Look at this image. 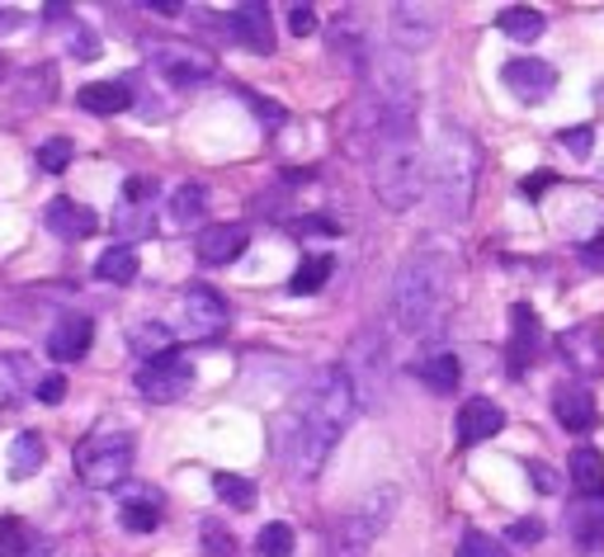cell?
I'll return each mask as SVG.
<instances>
[{"instance_id": "1", "label": "cell", "mask_w": 604, "mask_h": 557, "mask_svg": "<svg viewBox=\"0 0 604 557\" xmlns=\"http://www.w3.org/2000/svg\"><path fill=\"white\" fill-rule=\"evenodd\" d=\"M369 137H373V189L392 213H406L425 194V156L416 142V114L396 109H369Z\"/></svg>"}, {"instance_id": "2", "label": "cell", "mask_w": 604, "mask_h": 557, "mask_svg": "<svg viewBox=\"0 0 604 557\" xmlns=\"http://www.w3.org/2000/svg\"><path fill=\"white\" fill-rule=\"evenodd\" d=\"M454 298V260L444 250H416L392 279V316L406 336H435L449 316Z\"/></svg>"}, {"instance_id": "3", "label": "cell", "mask_w": 604, "mask_h": 557, "mask_svg": "<svg viewBox=\"0 0 604 557\" xmlns=\"http://www.w3.org/2000/svg\"><path fill=\"white\" fill-rule=\"evenodd\" d=\"M477 142L449 123V129L439 133L430 161H425V185H430V199L444 222H463L468 209H472V189H477Z\"/></svg>"}, {"instance_id": "4", "label": "cell", "mask_w": 604, "mask_h": 557, "mask_svg": "<svg viewBox=\"0 0 604 557\" xmlns=\"http://www.w3.org/2000/svg\"><path fill=\"white\" fill-rule=\"evenodd\" d=\"M133 468V439L123 430H94L76 444V477L94 491H109L119 487Z\"/></svg>"}, {"instance_id": "5", "label": "cell", "mask_w": 604, "mask_h": 557, "mask_svg": "<svg viewBox=\"0 0 604 557\" xmlns=\"http://www.w3.org/2000/svg\"><path fill=\"white\" fill-rule=\"evenodd\" d=\"M133 383H137V392L147 397V402H156V406L180 402V397L194 388V364H189L180 349H166V355L137 364V378H133Z\"/></svg>"}, {"instance_id": "6", "label": "cell", "mask_w": 604, "mask_h": 557, "mask_svg": "<svg viewBox=\"0 0 604 557\" xmlns=\"http://www.w3.org/2000/svg\"><path fill=\"white\" fill-rule=\"evenodd\" d=\"M396 501H402V497H396V487H378V491H369V497L355 501V505H349V511H345V520H340V534H345L355 548L373 544V538L388 530V520L396 515Z\"/></svg>"}, {"instance_id": "7", "label": "cell", "mask_w": 604, "mask_h": 557, "mask_svg": "<svg viewBox=\"0 0 604 557\" xmlns=\"http://www.w3.org/2000/svg\"><path fill=\"white\" fill-rule=\"evenodd\" d=\"M501 81H505V90H511L515 100L544 104L548 94L558 90V71H552L548 62H538V57H515V62H505V67H501Z\"/></svg>"}, {"instance_id": "8", "label": "cell", "mask_w": 604, "mask_h": 557, "mask_svg": "<svg viewBox=\"0 0 604 557\" xmlns=\"http://www.w3.org/2000/svg\"><path fill=\"white\" fill-rule=\"evenodd\" d=\"M227 322H232V308H227V298H222L217 289H209V283H194V289L184 293V326H189V336L209 341V336H217V331H227Z\"/></svg>"}, {"instance_id": "9", "label": "cell", "mask_w": 604, "mask_h": 557, "mask_svg": "<svg viewBox=\"0 0 604 557\" xmlns=\"http://www.w3.org/2000/svg\"><path fill=\"white\" fill-rule=\"evenodd\" d=\"M152 62L175 90H189V86H199L213 76V57L203 53V47H156Z\"/></svg>"}, {"instance_id": "10", "label": "cell", "mask_w": 604, "mask_h": 557, "mask_svg": "<svg viewBox=\"0 0 604 557\" xmlns=\"http://www.w3.org/2000/svg\"><path fill=\"white\" fill-rule=\"evenodd\" d=\"M227 38L242 43L246 53L269 57V53H275V20H269L265 5H236L227 14Z\"/></svg>"}, {"instance_id": "11", "label": "cell", "mask_w": 604, "mask_h": 557, "mask_svg": "<svg viewBox=\"0 0 604 557\" xmlns=\"http://www.w3.org/2000/svg\"><path fill=\"white\" fill-rule=\"evenodd\" d=\"M246 246H250V232L242 227V222H213V227L199 232L194 256L203 265H232V260L246 256Z\"/></svg>"}, {"instance_id": "12", "label": "cell", "mask_w": 604, "mask_h": 557, "mask_svg": "<svg viewBox=\"0 0 604 557\" xmlns=\"http://www.w3.org/2000/svg\"><path fill=\"white\" fill-rule=\"evenodd\" d=\"M43 227L53 232V236H61V242H86V236L100 227V218H94V209H86V203L57 194V199L43 209Z\"/></svg>"}, {"instance_id": "13", "label": "cell", "mask_w": 604, "mask_h": 557, "mask_svg": "<svg viewBox=\"0 0 604 557\" xmlns=\"http://www.w3.org/2000/svg\"><path fill=\"white\" fill-rule=\"evenodd\" d=\"M90 341H94V322L81 312H67L61 322L53 326V336H47V355L57 364H76L90 355Z\"/></svg>"}, {"instance_id": "14", "label": "cell", "mask_w": 604, "mask_h": 557, "mask_svg": "<svg viewBox=\"0 0 604 557\" xmlns=\"http://www.w3.org/2000/svg\"><path fill=\"white\" fill-rule=\"evenodd\" d=\"M505 430V411L491 402V397H472V402H463V411H458V444H482V439H496Z\"/></svg>"}, {"instance_id": "15", "label": "cell", "mask_w": 604, "mask_h": 557, "mask_svg": "<svg viewBox=\"0 0 604 557\" xmlns=\"http://www.w3.org/2000/svg\"><path fill=\"white\" fill-rule=\"evenodd\" d=\"M392 38H396V53H421V47L435 38V10L392 5Z\"/></svg>"}, {"instance_id": "16", "label": "cell", "mask_w": 604, "mask_h": 557, "mask_svg": "<svg viewBox=\"0 0 604 557\" xmlns=\"http://www.w3.org/2000/svg\"><path fill=\"white\" fill-rule=\"evenodd\" d=\"M552 411H558V421L571 430V435H585V430L595 425V392L581 388V383H562L552 392Z\"/></svg>"}, {"instance_id": "17", "label": "cell", "mask_w": 604, "mask_h": 557, "mask_svg": "<svg viewBox=\"0 0 604 557\" xmlns=\"http://www.w3.org/2000/svg\"><path fill=\"white\" fill-rule=\"evenodd\" d=\"M538 316H534V308L529 302H515L511 308V374H524L534 364V355H538Z\"/></svg>"}, {"instance_id": "18", "label": "cell", "mask_w": 604, "mask_h": 557, "mask_svg": "<svg viewBox=\"0 0 604 557\" xmlns=\"http://www.w3.org/2000/svg\"><path fill=\"white\" fill-rule=\"evenodd\" d=\"M562 359L571 364V369H581V374H600L604 369V345H600V331L595 326H571L562 331Z\"/></svg>"}, {"instance_id": "19", "label": "cell", "mask_w": 604, "mask_h": 557, "mask_svg": "<svg viewBox=\"0 0 604 557\" xmlns=\"http://www.w3.org/2000/svg\"><path fill=\"white\" fill-rule=\"evenodd\" d=\"M571 487L581 491V501H600L604 497V454L595 449V444H577L571 449Z\"/></svg>"}, {"instance_id": "20", "label": "cell", "mask_w": 604, "mask_h": 557, "mask_svg": "<svg viewBox=\"0 0 604 557\" xmlns=\"http://www.w3.org/2000/svg\"><path fill=\"white\" fill-rule=\"evenodd\" d=\"M76 104L94 119H109V114H123V109L133 104V90H128V81H90V86L76 90Z\"/></svg>"}, {"instance_id": "21", "label": "cell", "mask_w": 604, "mask_h": 557, "mask_svg": "<svg viewBox=\"0 0 604 557\" xmlns=\"http://www.w3.org/2000/svg\"><path fill=\"white\" fill-rule=\"evenodd\" d=\"M416 378L430 392H439V397H449V392H458V378H463V364H458V355L454 349H435V355H425L421 364H416Z\"/></svg>"}, {"instance_id": "22", "label": "cell", "mask_w": 604, "mask_h": 557, "mask_svg": "<svg viewBox=\"0 0 604 557\" xmlns=\"http://www.w3.org/2000/svg\"><path fill=\"white\" fill-rule=\"evenodd\" d=\"M137 250L133 246H109L100 260H94V279H104V283H114V289H128V283L137 279Z\"/></svg>"}, {"instance_id": "23", "label": "cell", "mask_w": 604, "mask_h": 557, "mask_svg": "<svg viewBox=\"0 0 604 557\" xmlns=\"http://www.w3.org/2000/svg\"><path fill=\"white\" fill-rule=\"evenodd\" d=\"M544 10H534V5H505L496 14V29L505 38H515V43H534L538 34H544Z\"/></svg>"}, {"instance_id": "24", "label": "cell", "mask_w": 604, "mask_h": 557, "mask_svg": "<svg viewBox=\"0 0 604 557\" xmlns=\"http://www.w3.org/2000/svg\"><path fill=\"white\" fill-rule=\"evenodd\" d=\"M43 435L38 430H20L14 435V444H10V477L14 482H24V477H34L38 468H43Z\"/></svg>"}, {"instance_id": "25", "label": "cell", "mask_w": 604, "mask_h": 557, "mask_svg": "<svg viewBox=\"0 0 604 557\" xmlns=\"http://www.w3.org/2000/svg\"><path fill=\"white\" fill-rule=\"evenodd\" d=\"M571 538H577L581 553H600L604 548V505L581 501L577 511H571Z\"/></svg>"}, {"instance_id": "26", "label": "cell", "mask_w": 604, "mask_h": 557, "mask_svg": "<svg viewBox=\"0 0 604 557\" xmlns=\"http://www.w3.org/2000/svg\"><path fill=\"white\" fill-rule=\"evenodd\" d=\"M331 275H336V256H331V250H326V256H307V260L293 269L289 293H298V298H302V293H322Z\"/></svg>"}, {"instance_id": "27", "label": "cell", "mask_w": 604, "mask_h": 557, "mask_svg": "<svg viewBox=\"0 0 604 557\" xmlns=\"http://www.w3.org/2000/svg\"><path fill=\"white\" fill-rule=\"evenodd\" d=\"M203 213H209V189H203L199 180H189L170 194V218L175 222H199Z\"/></svg>"}, {"instance_id": "28", "label": "cell", "mask_w": 604, "mask_h": 557, "mask_svg": "<svg viewBox=\"0 0 604 557\" xmlns=\"http://www.w3.org/2000/svg\"><path fill=\"white\" fill-rule=\"evenodd\" d=\"M213 491L232 505V511H250V505H256V482H250V477L217 472V477H213Z\"/></svg>"}, {"instance_id": "29", "label": "cell", "mask_w": 604, "mask_h": 557, "mask_svg": "<svg viewBox=\"0 0 604 557\" xmlns=\"http://www.w3.org/2000/svg\"><path fill=\"white\" fill-rule=\"evenodd\" d=\"M128 345L137 349L142 359H156V355H166V349H170V331L161 322H137L128 331Z\"/></svg>"}, {"instance_id": "30", "label": "cell", "mask_w": 604, "mask_h": 557, "mask_svg": "<svg viewBox=\"0 0 604 557\" xmlns=\"http://www.w3.org/2000/svg\"><path fill=\"white\" fill-rule=\"evenodd\" d=\"M119 520H123V530H128V534H152L156 524H161V511H156V501L133 497V501L119 505Z\"/></svg>"}, {"instance_id": "31", "label": "cell", "mask_w": 604, "mask_h": 557, "mask_svg": "<svg viewBox=\"0 0 604 557\" xmlns=\"http://www.w3.org/2000/svg\"><path fill=\"white\" fill-rule=\"evenodd\" d=\"M34 548H38V538L29 534L24 520H14V515L0 520V557H24V553H34Z\"/></svg>"}, {"instance_id": "32", "label": "cell", "mask_w": 604, "mask_h": 557, "mask_svg": "<svg viewBox=\"0 0 604 557\" xmlns=\"http://www.w3.org/2000/svg\"><path fill=\"white\" fill-rule=\"evenodd\" d=\"M71 161H76V147H71L67 137H53V142H43V147L34 152V166L47 170V175H61Z\"/></svg>"}, {"instance_id": "33", "label": "cell", "mask_w": 604, "mask_h": 557, "mask_svg": "<svg viewBox=\"0 0 604 557\" xmlns=\"http://www.w3.org/2000/svg\"><path fill=\"white\" fill-rule=\"evenodd\" d=\"M203 557H236V538L227 534L222 520H203Z\"/></svg>"}, {"instance_id": "34", "label": "cell", "mask_w": 604, "mask_h": 557, "mask_svg": "<svg viewBox=\"0 0 604 557\" xmlns=\"http://www.w3.org/2000/svg\"><path fill=\"white\" fill-rule=\"evenodd\" d=\"M256 548H260V557H289L293 553V530L289 524H265Z\"/></svg>"}, {"instance_id": "35", "label": "cell", "mask_w": 604, "mask_h": 557, "mask_svg": "<svg viewBox=\"0 0 604 557\" xmlns=\"http://www.w3.org/2000/svg\"><path fill=\"white\" fill-rule=\"evenodd\" d=\"M458 557H511V553H505L501 538H491L482 530H468L463 544H458Z\"/></svg>"}, {"instance_id": "36", "label": "cell", "mask_w": 604, "mask_h": 557, "mask_svg": "<svg viewBox=\"0 0 604 557\" xmlns=\"http://www.w3.org/2000/svg\"><path fill=\"white\" fill-rule=\"evenodd\" d=\"M505 538L519 544V548H534V544H544V524H538V520H515L511 530H505Z\"/></svg>"}, {"instance_id": "37", "label": "cell", "mask_w": 604, "mask_h": 557, "mask_svg": "<svg viewBox=\"0 0 604 557\" xmlns=\"http://www.w3.org/2000/svg\"><path fill=\"white\" fill-rule=\"evenodd\" d=\"M289 34L293 38H312L316 34V10L312 5H293L289 10Z\"/></svg>"}, {"instance_id": "38", "label": "cell", "mask_w": 604, "mask_h": 557, "mask_svg": "<svg viewBox=\"0 0 604 557\" xmlns=\"http://www.w3.org/2000/svg\"><path fill=\"white\" fill-rule=\"evenodd\" d=\"M38 402L43 406H57L61 402V397H67V378H61V374H47V378H38Z\"/></svg>"}, {"instance_id": "39", "label": "cell", "mask_w": 604, "mask_h": 557, "mask_svg": "<svg viewBox=\"0 0 604 557\" xmlns=\"http://www.w3.org/2000/svg\"><path fill=\"white\" fill-rule=\"evenodd\" d=\"M71 47H76V57L90 62V57H100V43H94V34L86 24H76V34H71Z\"/></svg>"}, {"instance_id": "40", "label": "cell", "mask_w": 604, "mask_h": 557, "mask_svg": "<svg viewBox=\"0 0 604 557\" xmlns=\"http://www.w3.org/2000/svg\"><path fill=\"white\" fill-rule=\"evenodd\" d=\"M562 147H567V152H577V156H591L595 133H591V129H571V133H562Z\"/></svg>"}, {"instance_id": "41", "label": "cell", "mask_w": 604, "mask_h": 557, "mask_svg": "<svg viewBox=\"0 0 604 557\" xmlns=\"http://www.w3.org/2000/svg\"><path fill=\"white\" fill-rule=\"evenodd\" d=\"M529 477H534V487H538V491H548V497L562 487V482H558V472H552L548 464H529Z\"/></svg>"}, {"instance_id": "42", "label": "cell", "mask_w": 604, "mask_h": 557, "mask_svg": "<svg viewBox=\"0 0 604 557\" xmlns=\"http://www.w3.org/2000/svg\"><path fill=\"white\" fill-rule=\"evenodd\" d=\"M152 194H156V180H142V175L123 185V199H128V203H142V199H152Z\"/></svg>"}, {"instance_id": "43", "label": "cell", "mask_w": 604, "mask_h": 557, "mask_svg": "<svg viewBox=\"0 0 604 557\" xmlns=\"http://www.w3.org/2000/svg\"><path fill=\"white\" fill-rule=\"evenodd\" d=\"M581 265L585 269H604V236H595V242L581 246Z\"/></svg>"}, {"instance_id": "44", "label": "cell", "mask_w": 604, "mask_h": 557, "mask_svg": "<svg viewBox=\"0 0 604 557\" xmlns=\"http://www.w3.org/2000/svg\"><path fill=\"white\" fill-rule=\"evenodd\" d=\"M250 109H256L265 123H283V109H279L275 100H260V94H250Z\"/></svg>"}, {"instance_id": "45", "label": "cell", "mask_w": 604, "mask_h": 557, "mask_svg": "<svg viewBox=\"0 0 604 557\" xmlns=\"http://www.w3.org/2000/svg\"><path fill=\"white\" fill-rule=\"evenodd\" d=\"M24 29V10H0V34H14Z\"/></svg>"}, {"instance_id": "46", "label": "cell", "mask_w": 604, "mask_h": 557, "mask_svg": "<svg viewBox=\"0 0 604 557\" xmlns=\"http://www.w3.org/2000/svg\"><path fill=\"white\" fill-rule=\"evenodd\" d=\"M544 185H552V175H534V180H524V194H538Z\"/></svg>"}, {"instance_id": "47", "label": "cell", "mask_w": 604, "mask_h": 557, "mask_svg": "<svg viewBox=\"0 0 604 557\" xmlns=\"http://www.w3.org/2000/svg\"><path fill=\"white\" fill-rule=\"evenodd\" d=\"M152 14H180V5H175V0H156V5H147Z\"/></svg>"}, {"instance_id": "48", "label": "cell", "mask_w": 604, "mask_h": 557, "mask_svg": "<svg viewBox=\"0 0 604 557\" xmlns=\"http://www.w3.org/2000/svg\"><path fill=\"white\" fill-rule=\"evenodd\" d=\"M24 557H43V548H34V553H24Z\"/></svg>"}, {"instance_id": "49", "label": "cell", "mask_w": 604, "mask_h": 557, "mask_svg": "<svg viewBox=\"0 0 604 557\" xmlns=\"http://www.w3.org/2000/svg\"><path fill=\"white\" fill-rule=\"evenodd\" d=\"M0 71H5V57H0Z\"/></svg>"}]
</instances>
